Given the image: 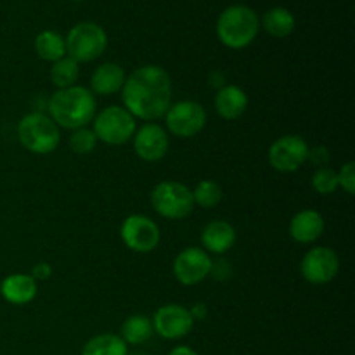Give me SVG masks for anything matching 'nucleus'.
Wrapping results in <instances>:
<instances>
[{
    "instance_id": "11",
    "label": "nucleus",
    "mask_w": 355,
    "mask_h": 355,
    "mask_svg": "<svg viewBox=\"0 0 355 355\" xmlns=\"http://www.w3.org/2000/svg\"><path fill=\"white\" fill-rule=\"evenodd\" d=\"M340 257L328 246H314L304 255L300 262V274L307 283L321 286L338 276Z\"/></svg>"
},
{
    "instance_id": "20",
    "label": "nucleus",
    "mask_w": 355,
    "mask_h": 355,
    "mask_svg": "<svg viewBox=\"0 0 355 355\" xmlns=\"http://www.w3.org/2000/svg\"><path fill=\"white\" fill-rule=\"evenodd\" d=\"M153 335H155V329H153L151 318L148 315L132 314L121 322L120 338L127 345H142V343L149 342Z\"/></svg>"
},
{
    "instance_id": "18",
    "label": "nucleus",
    "mask_w": 355,
    "mask_h": 355,
    "mask_svg": "<svg viewBox=\"0 0 355 355\" xmlns=\"http://www.w3.org/2000/svg\"><path fill=\"white\" fill-rule=\"evenodd\" d=\"M214 106L218 116L224 120H239L248 107V96L241 87L234 85V83H225L215 94Z\"/></svg>"
},
{
    "instance_id": "25",
    "label": "nucleus",
    "mask_w": 355,
    "mask_h": 355,
    "mask_svg": "<svg viewBox=\"0 0 355 355\" xmlns=\"http://www.w3.org/2000/svg\"><path fill=\"white\" fill-rule=\"evenodd\" d=\"M222 198H224V191H222L220 184H217L215 180H200L196 184V187L193 189L194 207H201L205 210H210V208L217 207L222 201Z\"/></svg>"
},
{
    "instance_id": "1",
    "label": "nucleus",
    "mask_w": 355,
    "mask_h": 355,
    "mask_svg": "<svg viewBox=\"0 0 355 355\" xmlns=\"http://www.w3.org/2000/svg\"><path fill=\"white\" fill-rule=\"evenodd\" d=\"M173 82L170 73L158 64H146L127 75L121 89L123 107L146 123L165 116L172 106Z\"/></svg>"
},
{
    "instance_id": "4",
    "label": "nucleus",
    "mask_w": 355,
    "mask_h": 355,
    "mask_svg": "<svg viewBox=\"0 0 355 355\" xmlns=\"http://www.w3.org/2000/svg\"><path fill=\"white\" fill-rule=\"evenodd\" d=\"M16 134L19 144L31 155H51L61 144V128L44 111L24 114L17 123Z\"/></svg>"
},
{
    "instance_id": "6",
    "label": "nucleus",
    "mask_w": 355,
    "mask_h": 355,
    "mask_svg": "<svg viewBox=\"0 0 355 355\" xmlns=\"http://www.w3.org/2000/svg\"><path fill=\"white\" fill-rule=\"evenodd\" d=\"M64 42L66 55L82 64V62L96 61L104 54L107 47V35L101 24L83 21L68 31Z\"/></svg>"
},
{
    "instance_id": "22",
    "label": "nucleus",
    "mask_w": 355,
    "mask_h": 355,
    "mask_svg": "<svg viewBox=\"0 0 355 355\" xmlns=\"http://www.w3.org/2000/svg\"><path fill=\"white\" fill-rule=\"evenodd\" d=\"M35 52L47 62H55L66 58V42L61 33L54 30H44L35 38Z\"/></svg>"
},
{
    "instance_id": "15",
    "label": "nucleus",
    "mask_w": 355,
    "mask_h": 355,
    "mask_svg": "<svg viewBox=\"0 0 355 355\" xmlns=\"http://www.w3.org/2000/svg\"><path fill=\"white\" fill-rule=\"evenodd\" d=\"M324 217L318 210L305 208L293 215L290 220V236L300 245H312L324 234Z\"/></svg>"
},
{
    "instance_id": "26",
    "label": "nucleus",
    "mask_w": 355,
    "mask_h": 355,
    "mask_svg": "<svg viewBox=\"0 0 355 355\" xmlns=\"http://www.w3.org/2000/svg\"><path fill=\"white\" fill-rule=\"evenodd\" d=\"M69 149H71L75 155H90L94 149L97 148L99 141H97L96 134L90 127H82L71 130V135L68 139Z\"/></svg>"
},
{
    "instance_id": "33",
    "label": "nucleus",
    "mask_w": 355,
    "mask_h": 355,
    "mask_svg": "<svg viewBox=\"0 0 355 355\" xmlns=\"http://www.w3.org/2000/svg\"><path fill=\"white\" fill-rule=\"evenodd\" d=\"M208 82H210L211 87H215V89H222V87L225 85V76L224 73L220 71H214L210 75V78H208Z\"/></svg>"
},
{
    "instance_id": "17",
    "label": "nucleus",
    "mask_w": 355,
    "mask_h": 355,
    "mask_svg": "<svg viewBox=\"0 0 355 355\" xmlns=\"http://www.w3.org/2000/svg\"><path fill=\"white\" fill-rule=\"evenodd\" d=\"M38 283L30 274L14 272L3 277L0 283V295L10 305H26L37 298Z\"/></svg>"
},
{
    "instance_id": "13",
    "label": "nucleus",
    "mask_w": 355,
    "mask_h": 355,
    "mask_svg": "<svg viewBox=\"0 0 355 355\" xmlns=\"http://www.w3.org/2000/svg\"><path fill=\"white\" fill-rule=\"evenodd\" d=\"M153 329L156 335L165 340H180L193 331L194 324L189 309L180 304H166L156 309L151 318Z\"/></svg>"
},
{
    "instance_id": "14",
    "label": "nucleus",
    "mask_w": 355,
    "mask_h": 355,
    "mask_svg": "<svg viewBox=\"0 0 355 355\" xmlns=\"http://www.w3.org/2000/svg\"><path fill=\"white\" fill-rule=\"evenodd\" d=\"M132 142H134L135 155L146 163L162 162L170 149L168 132L155 121L139 127L132 137Z\"/></svg>"
},
{
    "instance_id": "2",
    "label": "nucleus",
    "mask_w": 355,
    "mask_h": 355,
    "mask_svg": "<svg viewBox=\"0 0 355 355\" xmlns=\"http://www.w3.org/2000/svg\"><path fill=\"white\" fill-rule=\"evenodd\" d=\"M96 113L97 101L89 87L73 85L59 89L47 101V114L51 120L66 130L89 127Z\"/></svg>"
},
{
    "instance_id": "12",
    "label": "nucleus",
    "mask_w": 355,
    "mask_h": 355,
    "mask_svg": "<svg viewBox=\"0 0 355 355\" xmlns=\"http://www.w3.org/2000/svg\"><path fill=\"white\" fill-rule=\"evenodd\" d=\"M211 257L200 246H187L173 259L172 272L182 286H194L210 276Z\"/></svg>"
},
{
    "instance_id": "35",
    "label": "nucleus",
    "mask_w": 355,
    "mask_h": 355,
    "mask_svg": "<svg viewBox=\"0 0 355 355\" xmlns=\"http://www.w3.org/2000/svg\"><path fill=\"white\" fill-rule=\"evenodd\" d=\"M128 355H149V354H144V352H135V354H128Z\"/></svg>"
},
{
    "instance_id": "3",
    "label": "nucleus",
    "mask_w": 355,
    "mask_h": 355,
    "mask_svg": "<svg viewBox=\"0 0 355 355\" xmlns=\"http://www.w3.org/2000/svg\"><path fill=\"white\" fill-rule=\"evenodd\" d=\"M260 30L259 14L248 6L236 3L220 12L217 19V37L225 47L239 49L253 44Z\"/></svg>"
},
{
    "instance_id": "5",
    "label": "nucleus",
    "mask_w": 355,
    "mask_h": 355,
    "mask_svg": "<svg viewBox=\"0 0 355 355\" xmlns=\"http://www.w3.org/2000/svg\"><path fill=\"white\" fill-rule=\"evenodd\" d=\"M151 207L159 217L182 220L194 210L193 189L179 180H162L151 191Z\"/></svg>"
},
{
    "instance_id": "24",
    "label": "nucleus",
    "mask_w": 355,
    "mask_h": 355,
    "mask_svg": "<svg viewBox=\"0 0 355 355\" xmlns=\"http://www.w3.org/2000/svg\"><path fill=\"white\" fill-rule=\"evenodd\" d=\"M80 76V64L73 61L71 58H62L59 61L52 62L51 71H49V78H51L52 85L55 89H68V87L76 85Z\"/></svg>"
},
{
    "instance_id": "29",
    "label": "nucleus",
    "mask_w": 355,
    "mask_h": 355,
    "mask_svg": "<svg viewBox=\"0 0 355 355\" xmlns=\"http://www.w3.org/2000/svg\"><path fill=\"white\" fill-rule=\"evenodd\" d=\"M307 162H312L315 166H318V168L328 166V163H329L328 148H324V146H315V148H311Z\"/></svg>"
},
{
    "instance_id": "27",
    "label": "nucleus",
    "mask_w": 355,
    "mask_h": 355,
    "mask_svg": "<svg viewBox=\"0 0 355 355\" xmlns=\"http://www.w3.org/2000/svg\"><path fill=\"white\" fill-rule=\"evenodd\" d=\"M312 189L315 191L321 196H328L333 194L338 189V175H336V170L329 168V166H322L314 172L311 179Z\"/></svg>"
},
{
    "instance_id": "10",
    "label": "nucleus",
    "mask_w": 355,
    "mask_h": 355,
    "mask_svg": "<svg viewBox=\"0 0 355 355\" xmlns=\"http://www.w3.org/2000/svg\"><path fill=\"white\" fill-rule=\"evenodd\" d=\"M311 146L300 135H281L270 144L267 162L281 173H293L307 163Z\"/></svg>"
},
{
    "instance_id": "31",
    "label": "nucleus",
    "mask_w": 355,
    "mask_h": 355,
    "mask_svg": "<svg viewBox=\"0 0 355 355\" xmlns=\"http://www.w3.org/2000/svg\"><path fill=\"white\" fill-rule=\"evenodd\" d=\"M31 277H33L35 281H47L49 277L52 276V267L51 263L47 262H38L37 266H33V269H31Z\"/></svg>"
},
{
    "instance_id": "23",
    "label": "nucleus",
    "mask_w": 355,
    "mask_h": 355,
    "mask_svg": "<svg viewBox=\"0 0 355 355\" xmlns=\"http://www.w3.org/2000/svg\"><path fill=\"white\" fill-rule=\"evenodd\" d=\"M82 355H128V345L114 333H101L87 340Z\"/></svg>"
},
{
    "instance_id": "28",
    "label": "nucleus",
    "mask_w": 355,
    "mask_h": 355,
    "mask_svg": "<svg viewBox=\"0 0 355 355\" xmlns=\"http://www.w3.org/2000/svg\"><path fill=\"white\" fill-rule=\"evenodd\" d=\"M338 175V187H342L347 194L355 193V163L347 162L342 168L336 172Z\"/></svg>"
},
{
    "instance_id": "9",
    "label": "nucleus",
    "mask_w": 355,
    "mask_h": 355,
    "mask_svg": "<svg viewBox=\"0 0 355 355\" xmlns=\"http://www.w3.org/2000/svg\"><path fill=\"white\" fill-rule=\"evenodd\" d=\"M120 238L130 252L151 253L162 241L159 225L142 214H132L121 222Z\"/></svg>"
},
{
    "instance_id": "32",
    "label": "nucleus",
    "mask_w": 355,
    "mask_h": 355,
    "mask_svg": "<svg viewBox=\"0 0 355 355\" xmlns=\"http://www.w3.org/2000/svg\"><path fill=\"white\" fill-rule=\"evenodd\" d=\"M189 314H191V318H193L194 322L205 321V319L208 318L207 304H201V302H198V304H194L193 307L189 309Z\"/></svg>"
},
{
    "instance_id": "21",
    "label": "nucleus",
    "mask_w": 355,
    "mask_h": 355,
    "mask_svg": "<svg viewBox=\"0 0 355 355\" xmlns=\"http://www.w3.org/2000/svg\"><path fill=\"white\" fill-rule=\"evenodd\" d=\"M295 16L284 7H272L260 19V26L274 38H286L295 30Z\"/></svg>"
},
{
    "instance_id": "30",
    "label": "nucleus",
    "mask_w": 355,
    "mask_h": 355,
    "mask_svg": "<svg viewBox=\"0 0 355 355\" xmlns=\"http://www.w3.org/2000/svg\"><path fill=\"white\" fill-rule=\"evenodd\" d=\"M232 274V267L229 266L227 260H217V262H211V270L210 276L214 277L215 281H225L229 279Z\"/></svg>"
},
{
    "instance_id": "8",
    "label": "nucleus",
    "mask_w": 355,
    "mask_h": 355,
    "mask_svg": "<svg viewBox=\"0 0 355 355\" xmlns=\"http://www.w3.org/2000/svg\"><path fill=\"white\" fill-rule=\"evenodd\" d=\"M163 118L166 125L165 130L179 139L196 137L203 132L208 121L207 110L200 103L189 99L172 103Z\"/></svg>"
},
{
    "instance_id": "19",
    "label": "nucleus",
    "mask_w": 355,
    "mask_h": 355,
    "mask_svg": "<svg viewBox=\"0 0 355 355\" xmlns=\"http://www.w3.org/2000/svg\"><path fill=\"white\" fill-rule=\"evenodd\" d=\"M127 73L116 62H103L90 76V92L94 96H114L123 89Z\"/></svg>"
},
{
    "instance_id": "16",
    "label": "nucleus",
    "mask_w": 355,
    "mask_h": 355,
    "mask_svg": "<svg viewBox=\"0 0 355 355\" xmlns=\"http://www.w3.org/2000/svg\"><path fill=\"white\" fill-rule=\"evenodd\" d=\"M236 229L231 222L227 220H211L201 231V245L207 253L214 255H224L231 252L232 246L236 245Z\"/></svg>"
},
{
    "instance_id": "34",
    "label": "nucleus",
    "mask_w": 355,
    "mask_h": 355,
    "mask_svg": "<svg viewBox=\"0 0 355 355\" xmlns=\"http://www.w3.org/2000/svg\"><path fill=\"white\" fill-rule=\"evenodd\" d=\"M168 355H200V354H198L196 350L191 349V347H187V345H177V347H173L172 350H170Z\"/></svg>"
},
{
    "instance_id": "7",
    "label": "nucleus",
    "mask_w": 355,
    "mask_h": 355,
    "mask_svg": "<svg viewBox=\"0 0 355 355\" xmlns=\"http://www.w3.org/2000/svg\"><path fill=\"white\" fill-rule=\"evenodd\" d=\"M97 141L107 146H123L132 141L137 130V120L123 106H107L97 111L92 120Z\"/></svg>"
}]
</instances>
